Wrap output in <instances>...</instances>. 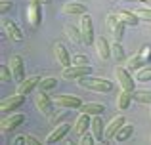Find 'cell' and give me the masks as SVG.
Masks as SVG:
<instances>
[{"label": "cell", "instance_id": "cell-1", "mask_svg": "<svg viewBox=\"0 0 151 145\" xmlns=\"http://www.w3.org/2000/svg\"><path fill=\"white\" fill-rule=\"evenodd\" d=\"M77 82L81 88L92 90V92H98V94H109L113 90V82L107 80V78H101V76H82Z\"/></svg>", "mask_w": 151, "mask_h": 145}, {"label": "cell", "instance_id": "cell-2", "mask_svg": "<svg viewBox=\"0 0 151 145\" xmlns=\"http://www.w3.org/2000/svg\"><path fill=\"white\" fill-rule=\"evenodd\" d=\"M25 97L27 96H21V94H14V96H10V97H4L2 103H0V113H2V116H8L14 111L21 109L23 103H25Z\"/></svg>", "mask_w": 151, "mask_h": 145}, {"label": "cell", "instance_id": "cell-3", "mask_svg": "<svg viewBox=\"0 0 151 145\" xmlns=\"http://www.w3.org/2000/svg\"><path fill=\"white\" fill-rule=\"evenodd\" d=\"M105 27L107 31H109V34L113 36V40L121 42V38L124 36V23L121 21V17H119L117 14H109L105 17Z\"/></svg>", "mask_w": 151, "mask_h": 145}, {"label": "cell", "instance_id": "cell-4", "mask_svg": "<svg viewBox=\"0 0 151 145\" xmlns=\"http://www.w3.org/2000/svg\"><path fill=\"white\" fill-rule=\"evenodd\" d=\"M81 34H82V42H84L86 46H94V42H96V34H94V21L92 17H90L88 14L81 15Z\"/></svg>", "mask_w": 151, "mask_h": 145}, {"label": "cell", "instance_id": "cell-5", "mask_svg": "<svg viewBox=\"0 0 151 145\" xmlns=\"http://www.w3.org/2000/svg\"><path fill=\"white\" fill-rule=\"evenodd\" d=\"M115 76H117V82L121 84V90H128V92H134V90H136V78H132V73L126 67L117 65Z\"/></svg>", "mask_w": 151, "mask_h": 145}, {"label": "cell", "instance_id": "cell-6", "mask_svg": "<svg viewBox=\"0 0 151 145\" xmlns=\"http://www.w3.org/2000/svg\"><path fill=\"white\" fill-rule=\"evenodd\" d=\"M23 122H25V115H23V113H12V115H8V116H2L0 130H2V134H10V132H14L15 128Z\"/></svg>", "mask_w": 151, "mask_h": 145}, {"label": "cell", "instance_id": "cell-7", "mask_svg": "<svg viewBox=\"0 0 151 145\" xmlns=\"http://www.w3.org/2000/svg\"><path fill=\"white\" fill-rule=\"evenodd\" d=\"M54 103L59 109H81L82 99L77 96H71V94H58L54 97Z\"/></svg>", "mask_w": 151, "mask_h": 145}, {"label": "cell", "instance_id": "cell-8", "mask_svg": "<svg viewBox=\"0 0 151 145\" xmlns=\"http://www.w3.org/2000/svg\"><path fill=\"white\" fill-rule=\"evenodd\" d=\"M27 19H29L33 29L40 27V23H42V4L40 2H35V0L29 2V6H27Z\"/></svg>", "mask_w": 151, "mask_h": 145}, {"label": "cell", "instance_id": "cell-9", "mask_svg": "<svg viewBox=\"0 0 151 145\" xmlns=\"http://www.w3.org/2000/svg\"><path fill=\"white\" fill-rule=\"evenodd\" d=\"M10 69H12V74H14V78L17 82L25 80V59H23L19 54H14V56L10 57Z\"/></svg>", "mask_w": 151, "mask_h": 145}, {"label": "cell", "instance_id": "cell-10", "mask_svg": "<svg viewBox=\"0 0 151 145\" xmlns=\"http://www.w3.org/2000/svg\"><path fill=\"white\" fill-rule=\"evenodd\" d=\"M54 97L48 96V92H38L37 94V107L42 115L46 116H52L54 115Z\"/></svg>", "mask_w": 151, "mask_h": 145}, {"label": "cell", "instance_id": "cell-11", "mask_svg": "<svg viewBox=\"0 0 151 145\" xmlns=\"http://www.w3.org/2000/svg\"><path fill=\"white\" fill-rule=\"evenodd\" d=\"M90 71H92V67H90V65H86V67L71 65V67H65V69H63L61 78H65V80H78V78H82V76H88Z\"/></svg>", "mask_w": 151, "mask_h": 145}, {"label": "cell", "instance_id": "cell-12", "mask_svg": "<svg viewBox=\"0 0 151 145\" xmlns=\"http://www.w3.org/2000/svg\"><path fill=\"white\" fill-rule=\"evenodd\" d=\"M54 54H55V59H58V63L61 65L63 69L73 65L71 54H69V50H67V46L63 44V42H55V44H54Z\"/></svg>", "mask_w": 151, "mask_h": 145}, {"label": "cell", "instance_id": "cell-13", "mask_svg": "<svg viewBox=\"0 0 151 145\" xmlns=\"http://www.w3.org/2000/svg\"><path fill=\"white\" fill-rule=\"evenodd\" d=\"M126 124V119L122 115H117L113 116V119L109 120V122L105 124V139H115V136H117V132L121 130L122 126Z\"/></svg>", "mask_w": 151, "mask_h": 145}, {"label": "cell", "instance_id": "cell-14", "mask_svg": "<svg viewBox=\"0 0 151 145\" xmlns=\"http://www.w3.org/2000/svg\"><path fill=\"white\" fill-rule=\"evenodd\" d=\"M94 48H96V54H98V57L103 61H107L113 54H111V42L107 40L105 36H98L96 38V42H94Z\"/></svg>", "mask_w": 151, "mask_h": 145}, {"label": "cell", "instance_id": "cell-15", "mask_svg": "<svg viewBox=\"0 0 151 145\" xmlns=\"http://www.w3.org/2000/svg\"><path fill=\"white\" fill-rule=\"evenodd\" d=\"M2 29H4V33H6V36H10L12 40H15V42H21L23 40L21 29H19V27L12 21V19H8V17L2 19Z\"/></svg>", "mask_w": 151, "mask_h": 145}, {"label": "cell", "instance_id": "cell-16", "mask_svg": "<svg viewBox=\"0 0 151 145\" xmlns=\"http://www.w3.org/2000/svg\"><path fill=\"white\" fill-rule=\"evenodd\" d=\"M90 126H92V116L86 115V113H81L78 119L75 120L73 130H75V134H77V136H84L86 132L90 130Z\"/></svg>", "mask_w": 151, "mask_h": 145}, {"label": "cell", "instance_id": "cell-17", "mask_svg": "<svg viewBox=\"0 0 151 145\" xmlns=\"http://www.w3.org/2000/svg\"><path fill=\"white\" fill-rule=\"evenodd\" d=\"M38 82H40V76H29V78H25V80H21V82L17 84L15 94L27 96V94H31L35 88H38Z\"/></svg>", "mask_w": 151, "mask_h": 145}, {"label": "cell", "instance_id": "cell-18", "mask_svg": "<svg viewBox=\"0 0 151 145\" xmlns=\"http://www.w3.org/2000/svg\"><path fill=\"white\" fill-rule=\"evenodd\" d=\"M81 113H86V115L90 116H101L103 111H105V105L101 103H96V101H86V103L81 105V109H78Z\"/></svg>", "mask_w": 151, "mask_h": 145}, {"label": "cell", "instance_id": "cell-19", "mask_svg": "<svg viewBox=\"0 0 151 145\" xmlns=\"http://www.w3.org/2000/svg\"><path fill=\"white\" fill-rule=\"evenodd\" d=\"M90 134H92L94 138L98 139V141L105 139V124H103L101 116H92V126H90Z\"/></svg>", "mask_w": 151, "mask_h": 145}, {"label": "cell", "instance_id": "cell-20", "mask_svg": "<svg viewBox=\"0 0 151 145\" xmlns=\"http://www.w3.org/2000/svg\"><path fill=\"white\" fill-rule=\"evenodd\" d=\"M69 130H71V124H58V126L54 128V130L50 132V136H48V141L50 143H55V141H61L63 138H65L67 134H69Z\"/></svg>", "mask_w": 151, "mask_h": 145}, {"label": "cell", "instance_id": "cell-21", "mask_svg": "<svg viewBox=\"0 0 151 145\" xmlns=\"http://www.w3.org/2000/svg\"><path fill=\"white\" fill-rule=\"evenodd\" d=\"M61 11L67 14V15H84L86 14V6L81 4V2H65L63 8H61Z\"/></svg>", "mask_w": 151, "mask_h": 145}, {"label": "cell", "instance_id": "cell-22", "mask_svg": "<svg viewBox=\"0 0 151 145\" xmlns=\"http://www.w3.org/2000/svg\"><path fill=\"white\" fill-rule=\"evenodd\" d=\"M117 15L121 17V21L124 25H130V27H136L140 23V17L136 15V11H130V10H119Z\"/></svg>", "mask_w": 151, "mask_h": 145}, {"label": "cell", "instance_id": "cell-23", "mask_svg": "<svg viewBox=\"0 0 151 145\" xmlns=\"http://www.w3.org/2000/svg\"><path fill=\"white\" fill-rule=\"evenodd\" d=\"M132 92H128V90H121V92L117 94V109H121V111H126V109L130 107V103H132Z\"/></svg>", "mask_w": 151, "mask_h": 145}, {"label": "cell", "instance_id": "cell-24", "mask_svg": "<svg viewBox=\"0 0 151 145\" xmlns=\"http://www.w3.org/2000/svg\"><path fill=\"white\" fill-rule=\"evenodd\" d=\"M111 54H113L117 63H124L126 61V54H124V48L121 46V42H117V40L111 42Z\"/></svg>", "mask_w": 151, "mask_h": 145}, {"label": "cell", "instance_id": "cell-25", "mask_svg": "<svg viewBox=\"0 0 151 145\" xmlns=\"http://www.w3.org/2000/svg\"><path fill=\"white\" fill-rule=\"evenodd\" d=\"M55 86H58V80H55V78L44 76L38 82V92H52V90H55Z\"/></svg>", "mask_w": 151, "mask_h": 145}, {"label": "cell", "instance_id": "cell-26", "mask_svg": "<svg viewBox=\"0 0 151 145\" xmlns=\"http://www.w3.org/2000/svg\"><path fill=\"white\" fill-rule=\"evenodd\" d=\"M144 65H145V63L142 61V57L138 56V54H134L132 57H128V59H126V65H124V67L128 69L130 73H132V71H140V69L144 67Z\"/></svg>", "mask_w": 151, "mask_h": 145}, {"label": "cell", "instance_id": "cell-27", "mask_svg": "<svg viewBox=\"0 0 151 145\" xmlns=\"http://www.w3.org/2000/svg\"><path fill=\"white\" fill-rule=\"evenodd\" d=\"M132 97L138 101V103H144V105H151V92L149 90H134Z\"/></svg>", "mask_w": 151, "mask_h": 145}, {"label": "cell", "instance_id": "cell-28", "mask_svg": "<svg viewBox=\"0 0 151 145\" xmlns=\"http://www.w3.org/2000/svg\"><path fill=\"white\" fill-rule=\"evenodd\" d=\"M132 134H134V126H132V124H124V126L117 132L115 139H117V141H126V139L132 138Z\"/></svg>", "mask_w": 151, "mask_h": 145}, {"label": "cell", "instance_id": "cell-29", "mask_svg": "<svg viewBox=\"0 0 151 145\" xmlns=\"http://www.w3.org/2000/svg\"><path fill=\"white\" fill-rule=\"evenodd\" d=\"M65 34H67V36H69L73 42H82L81 29H77L75 25H65Z\"/></svg>", "mask_w": 151, "mask_h": 145}, {"label": "cell", "instance_id": "cell-30", "mask_svg": "<svg viewBox=\"0 0 151 145\" xmlns=\"http://www.w3.org/2000/svg\"><path fill=\"white\" fill-rule=\"evenodd\" d=\"M136 78L138 82H149L151 80V67H147V65H145V67H142L140 71H136Z\"/></svg>", "mask_w": 151, "mask_h": 145}, {"label": "cell", "instance_id": "cell-31", "mask_svg": "<svg viewBox=\"0 0 151 145\" xmlns=\"http://www.w3.org/2000/svg\"><path fill=\"white\" fill-rule=\"evenodd\" d=\"M136 15L140 17V21H145V23H151V8H138Z\"/></svg>", "mask_w": 151, "mask_h": 145}, {"label": "cell", "instance_id": "cell-32", "mask_svg": "<svg viewBox=\"0 0 151 145\" xmlns=\"http://www.w3.org/2000/svg\"><path fill=\"white\" fill-rule=\"evenodd\" d=\"M138 56L142 57V61H144L145 65L151 61V44H145V46H142L140 48V52H138Z\"/></svg>", "mask_w": 151, "mask_h": 145}, {"label": "cell", "instance_id": "cell-33", "mask_svg": "<svg viewBox=\"0 0 151 145\" xmlns=\"http://www.w3.org/2000/svg\"><path fill=\"white\" fill-rule=\"evenodd\" d=\"M10 78H14V74H12V69H10V65L4 63L2 67H0V82H8Z\"/></svg>", "mask_w": 151, "mask_h": 145}, {"label": "cell", "instance_id": "cell-34", "mask_svg": "<svg viewBox=\"0 0 151 145\" xmlns=\"http://www.w3.org/2000/svg\"><path fill=\"white\" fill-rule=\"evenodd\" d=\"M96 141H98V139L94 138L92 134H84V136H81V141H78V145H98Z\"/></svg>", "mask_w": 151, "mask_h": 145}, {"label": "cell", "instance_id": "cell-35", "mask_svg": "<svg viewBox=\"0 0 151 145\" xmlns=\"http://www.w3.org/2000/svg\"><path fill=\"white\" fill-rule=\"evenodd\" d=\"M88 63H90L88 57L82 56V54H78V56H75V57H73V65H78V67H86Z\"/></svg>", "mask_w": 151, "mask_h": 145}, {"label": "cell", "instance_id": "cell-36", "mask_svg": "<svg viewBox=\"0 0 151 145\" xmlns=\"http://www.w3.org/2000/svg\"><path fill=\"white\" fill-rule=\"evenodd\" d=\"M65 115H67V109H63L59 115H52V116H50V120L54 122V126H58V124H63L61 120H63V116H65Z\"/></svg>", "mask_w": 151, "mask_h": 145}, {"label": "cell", "instance_id": "cell-37", "mask_svg": "<svg viewBox=\"0 0 151 145\" xmlns=\"http://www.w3.org/2000/svg\"><path fill=\"white\" fill-rule=\"evenodd\" d=\"M12 10V0H0V14L6 15Z\"/></svg>", "mask_w": 151, "mask_h": 145}, {"label": "cell", "instance_id": "cell-38", "mask_svg": "<svg viewBox=\"0 0 151 145\" xmlns=\"http://www.w3.org/2000/svg\"><path fill=\"white\" fill-rule=\"evenodd\" d=\"M25 139H27V145H44V143L40 141V139H37L35 136H31V134H27V136H25Z\"/></svg>", "mask_w": 151, "mask_h": 145}, {"label": "cell", "instance_id": "cell-39", "mask_svg": "<svg viewBox=\"0 0 151 145\" xmlns=\"http://www.w3.org/2000/svg\"><path fill=\"white\" fill-rule=\"evenodd\" d=\"M12 145H27L25 136H17V138H14V139H12Z\"/></svg>", "mask_w": 151, "mask_h": 145}, {"label": "cell", "instance_id": "cell-40", "mask_svg": "<svg viewBox=\"0 0 151 145\" xmlns=\"http://www.w3.org/2000/svg\"><path fill=\"white\" fill-rule=\"evenodd\" d=\"M35 2H40V4H42V6H44V4H50V2H52V0H35Z\"/></svg>", "mask_w": 151, "mask_h": 145}, {"label": "cell", "instance_id": "cell-41", "mask_svg": "<svg viewBox=\"0 0 151 145\" xmlns=\"http://www.w3.org/2000/svg\"><path fill=\"white\" fill-rule=\"evenodd\" d=\"M65 145H75V143H73V141H71V139H69V141H67Z\"/></svg>", "mask_w": 151, "mask_h": 145}, {"label": "cell", "instance_id": "cell-42", "mask_svg": "<svg viewBox=\"0 0 151 145\" xmlns=\"http://www.w3.org/2000/svg\"><path fill=\"white\" fill-rule=\"evenodd\" d=\"M98 145H103V143H98Z\"/></svg>", "mask_w": 151, "mask_h": 145}]
</instances>
